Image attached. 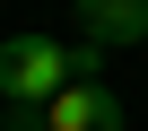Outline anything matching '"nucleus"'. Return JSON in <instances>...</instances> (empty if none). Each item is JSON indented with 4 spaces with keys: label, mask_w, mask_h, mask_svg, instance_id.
<instances>
[{
    "label": "nucleus",
    "mask_w": 148,
    "mask_h": 131,
    "mask_svg": "<svg viewBox=\"0 0 148 131\" xmlns=\"http://www.w3.org/2000/svg\"><path fill=\"white\" fill-rule=\"evenodd\" d=\"M44 122H52V131H122V96H113L105 79H70V88L44 105Z\"/></svg>",
    "instance_id": "2"
},
{
    "label": "nucleus",
    "mask_w": 148,
    "mask_h": 131,
    "mask_svg": "<svg viewBox=\"0 0 148 131\" xmlns=\"http://www.w3.org/2000/svg\"><path fill=\"white\" fill-rule=\"evenodd\" d=\"M61 88H70V44H52V35L0 44V105H52Z\"/></svg>",
    "instance_id": "1"
},
{
    "label": "nucleus",
    "mask_w": 148,
    "mask_h": 131,
    "mask_svg": "<svg viewBox=\"0 0 148 131\" xmlns=\"http://www.w3.org/2000/svg\"><path fill=\"white\" fill-rule=\"evenodd\" d=\"M0 131H52L44 105H0Z\"/></svg>",
    "instance_id": "4"
},
{
    "label": "nucleus",
    "mask_w": 148,
    "mask_h": 131,
    "mask_svg": "<svg viewBox=\"0 0 148 131\" xmlns=\"http://www.w3.org/2000/svg\"><path fill=\"white\" fill-rule=\"evenodd\" d=\"M79 9V35H96L105 52L113 44H148V0H70Z\"/></svg>",
    "instance_id": "3"
}]
</instances>
